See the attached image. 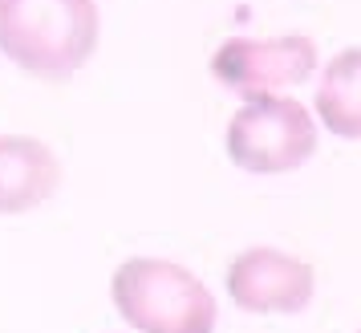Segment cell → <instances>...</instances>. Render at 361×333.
<instances>
[{"mask_svg": "<svg viewBox=\"0 0 361 333\" xmlns=\"http://www.w3.org/2000/svg\"><path fill=\"white\" fill-rule=\"evenodd\" d=\"M317 118L337 138H361V45L341 49L321 73L317 85Z\"/></svg>", "mask_w": 361, "mask_h": 333, "instance_id": "52a82bcc", "label": "cell"}, {"mask_svg": "<svg viewBox=\"0 0 361 333\" xmlns=\"http://www.w3.org/2000/svg\"><path fill=\"white\" fill-rule=\"evenodd\" d=\"M317 272L280 248H247L228 265V297L244 313H300L312 301Z\"/></svg>", "mask_w": 361, "mask_h": 333, "instance_id": "5b68a950", "label": "cell"}, {"mask_svg": "<svg viewBox=\"0 0 361 333\" xmlns=\"http://www.w3.org/2000/svg\"><path fill=\"white\" fill-rule=\"evenodd\" d=\"M110 297L122 321L138 333H212L219 321L215 297L191 268L159 256H134L114 268Z\"/></svg>", "mask_w": 361, "mask_h": 333, "instance_id": "7a4b0ae2", "label": "cell"}, {"mask_svg": "<svg viewBox=\"0 0 361 333\" xmlns=\"http://www.w3.org/2000/svg\"><path fill=\"white\" fill-rule=\"evenodd\" d=\"M98 0H0V53L29 78L66 82L94 57Z\"/></svg>", "mask_w": 361, "mask_h": 333, "instance_id": "6da1fadb", "label": "cell"}, {"mask_svg": "<svg viewBox=\"0 0 361 333\" xmlns=\"http://www.w3.org/2000/svg\"><path fill=\"white\" fill-rule=\"evenodd\" d=\"M212 73L219 85L235 94H284L305 85L317 73V45L312 37L280 33V37H231L212 53Z\"/></svg>", "mask_w": 361, "mask_h": 333, "instance_id": "277c9868", "label": "cell"}, {"mask_svg": "<svg viewBox=\"0 0 361 333\" xmlns=\"http://www.w3.org/2000/svg\"><path fill=\"white\" fill-rule=\"evenodd\" d=\"M224 147L252 175H284L317 155V118L288 94H252L231 114Z\"/></svg>", "mask_w": 361, "mask_h": 333, "instance_id": "3957f363", "label": "cell"}, {"mask_svg": "<svg viewBox=\"0 0 361 333\" xmlns=\"http://www.w3.org/2000/svg\"><path fill=\"white\" fill-rule=\"evenodd\" d=\"M61 187V163L41 138L0 134V216H20L49 203Z\"/></svg>", "mask_w": 361, "mask_h": 333, "instance_id": "8992f818", "label": "cell"}]
</instances>
